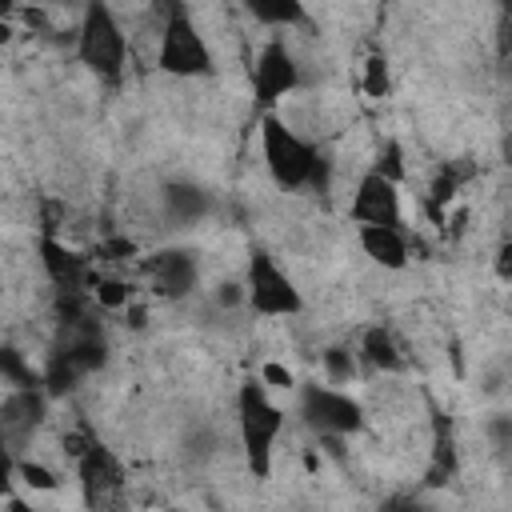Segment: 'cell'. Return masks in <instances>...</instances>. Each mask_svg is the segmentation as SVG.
Returning a JSON list of instances; mask_svg holds the SVG:
<instances>
[{
  "label": "cell",
  "instance_id": "cell-14",
  "mask_svg": "<svg viewBox=\"0 0 512 512\" xmlns=\"http://www.w3.org/2000/svg\"><path fill=\"white\" fill-rule=\"evenodd\" d=\"M360 248L372 264L380 268H404L408 264V240L404 228H388V224H360Z\"/></svg>",
  "mask_w": 512,
  "mask_h": 512
},
{
  "label": "cell",
  "instance_id": "cell-30",
  "mask_svg": "<svg viewBox=\"0 0 512 512\" xmlns=\"http://www.w3.org/2000/svg\"><path fill=\"white\" fill-rule=\"evenodd\" d=\"M0 8H4V0H0Z\"/></svg>",
  "mask_w": 512,
  "mask_h": 512
},
{
  "label": "cell",
  "instance_id": "cell-5",
  "mask_svg": "<svg viewBox=\"0 0 512 512\" xmlns=\"http://www.w3.org/2000/svg\"><path fill=\"white\" fill-rule=\"evenodd\" d=\"M244 300L256 316H296L304 308V296H300L296 280L264 248H252V256H248Z\"/></svg>",
  "mask_w": 512,
  "mask_h": 512
},
{
  "label": "cell",
  "instance_id": "cell-27",
  "mask_svg": "<svg viewBox=\"0 0 512 512\" xmlns=\"http://www.w3.org/2000/svg\"><path fill=\"white\" fill-rule=\"evenodd\" d=\"M12 476H16V452H8V448L0 444V488H8Z\"/></svg>",
  "mask_w": 512,
  "mask_h": 512
},
{
  "label": "cell",
  "instance_id": "cell-17",
  "mask_svg": "<svg viewBox=\"0 0 512 512\" xmlns=\"http://www.w3.org/2000/svg\"><path fill=\"white\" fill-rule=\"evenodd\" d=\"M456 472V440H452V424L444 416H436V444H432V468H428V484H444Z\"/></svg>",
  "mask_w": 512,
  "mask_h": 512
},
{
  "label": "cell",
  "instance_id": "cell-19",
  "mask_svg": "<svg viewBox=\"0 0 512 512\" xmlns=\"http://www.w3.org/2000/svg\"><path fill=\"white\" fill-rule=\"evenodd\" d=\"M464 176H468V168H460V164H444L440 172H436V180H432V188H428V208L440 216V208L456 196V188L464 184Z\"/></svg>",
  "mask_w": 512,
  "mask_h": 512
},
{
  "label": "cell",
  "instance_id": "cell-1",
  "mask_svg": "<svg viewBox=\"0 0 512 512\" xmlns=\"http://www.w3.org/2000/svg\"><path fill=\"white\" fill-rule=\"evenodd\" d=\"M260 148H264L268 176L284 192H296V188H320L324 192L328 188V160L272 112L260 116Z\"/></svg>",
  "mask_w": 512,
  "mask_h": 512
},
{
  "label": "cell",
  "instance_id": "cell-29",
  "mask_svg": "<svg viewBox=\"0 0 512 512\" xmlns=\"http://www.w3.org/2000/svg\"><path fill=\"white\" fill-rule=\"evenodd\" d=\"M508 256H512V248H508V244H500V252H496V264H500V280H508Z\"/></svg>",
  "mask_w": 512,
  "mask_h": 512
},
{
  "label": "cell",
  "instance_id": "cell-24",
  "mask_svg": "<svg viewBox=\"0 0 512 512\" xmlns=\"http://www.w3.org/2000/svg\"><path fill=\"white\" fill-rule=\"evenodd\" d=\"M364 88H368V96H388V60L384 56H368Z\"/></svg>",
  "mask_w": 512,
  "mask_h": 512
},
{
  "label": "cell",
  "instance_id": "cell-21",
  "mask_svg": "<svg viewBox=\"0 0 512 512\" xmlns=\"http://www.w3.org/2000/svg\"><path fill=\"white\" fill-rule=\"evenodd\" d=\"M376 172L380 176H388V180H404V148H400V140H388L384 148H380V160H376Z\"/></svg>",
  "mask_w": 512,
  "mask_h": 512
},
{
  "label": "cell",
  "instance_id": "cell-23",
  "mask_svg": "<svg viewBox=\"0 0 512 512\" xmlns=\"http://www.w3.org/2000/svg\"><path fill=\"white\" fill-rule=\"evenodd\" d=\"M16 476H20L28 488H40V492H52V488H56V476H52L44 464H32V460H16Z\"/></svg>",
  "mask_w": 512,
  "mask_h": 512
},
{
  "label": "cell",
  "instance_id": "cell-20",
  "mask_svg": "<svg viewBox=\"0 0 512 512\" xmlns=\"http://www.w3.org/2000/svg\"><path fill=\"white\" fill-rule=\"evenodd\" d=\"M324 372H328L332 384H352V376H356V356H352V348L328 344V348H324Z\"/></svg>",
  "mask_w": 512,
  "mask_h": 512
},
{
  "label": "cell",
  "instance_id": "cell-4",
  "mask_svg": "<svg viewBox=\"0 0 512 512\" xmlns=\"http://www.w3.org/2000/svg\"><path fill=\"white\" fill-rule=\"evenodd\" d=\"M156 64H160V72L184 76V80H192V76H212V72H216L212 48H208V40L200 36V28H196L192 12L184 8V0H172L168 16H164V24H160V52H156Z\"/></svg>",
  "mask_w": 512,
  "mask_h": 512
},
{
  "label": "cell",
  "instance_id": "cell-28",
  "mask_svg": "<svg viewBox=\"0 0 512 512\" xmlns=\"http://www.w3.org/2000/svg\"><path fill=\"white\" fill-rule=\"evenodd\" d=\"M264 376H268V380H276V384H292V376H288L280 364H268V368H264Z\"/></svg>",
  "mask_w": 512,
  "mask_h": 512
},
{
  "label": "cell",
  "instance_id": "cell-12",
  "mask_svg": "<svg viewBox=\"0 0 512 512\" xmlns=\"http://www.w3.org/2000/svg\"><path fill=\"white\" fill-rule=\"evenodd\" d=\"M300 84V68L288 52V44L272 40L260 48L256 56V68H252V88H256V100L260 104H276L280 96H288L292 88Z\"/></svg>",
  "mask_w": 512,
  "mask_h": 512
},
{
  "label": "cell",
  "instance_id": "cell-2",
  "mask_svg": "<svg viewBox=\"0 0 512 512\" xmlns=\"http://www.w3.org/2000/svg\"><path fill=\"white\" fill-rule=\"evenodd\" d=\"M236 428H240V448H244L248 472L256 480H268L272 448H276V436L284 432V412H280V404H272V396L260 380L240 384V392H236Z\"/></svg>",
  "mask_w": 512,
  "mask_h": 512
},
{
  "label": "cell",
  "instance_id": "cell-13",
  "mask_svg": "<svg viewBox=\"0 0 512 512\" xmlns=\"http://www.w3.org/2000/svg\"><path fill=\"white\" fill-rule=\"evenodd\" d=\"M160 212L172 228H192L212 212V192L196 180H172L160 192Z\"/></svg>",
  "mask_w": 512,
  "mask_h": 512
},
{
  "label": "cell",
  "instance_id": "cell-31",
  "mask_svg": "<svg viewBox=\"0 0 512 512\" xmlns=\"http://www.w3.org/2000/svg\"><path fill=\"white\" fill-rule=\"evenodd\" d=\"M388 4H396V0H388Z\"/></svg>",
  "mask_w": 512,
  "mask_h": 512
},
{
  "label": "cell",
  "instance_id": "cell-25",
  "mask_svg": "<svg viewBox=\"0 0 512 512\" xmlns=\"http://www.w3.org/2000/svg\"><path fill=\"white\" fill-rule=\"evenodd\" d=\"M244 300V284H236V280H228V284H220L216 288V304H224V308H232V304H240Z\"/></svg>",
  "mask_w": 512,
  "mask_h": 512
},
{
  "label": "cell",
  "instance_id": "cell-3",
  "mask_svg": "<svg viewBox=\"0 0 512 512\" xmlns=\"http://www.w3.org/2000/svg\"><path fill=\"white\" fill-rule=\"evenodd\" d=\"M76 56L92 76L120 80L124 60H128V40H124V28H120L108 0H88L84 4L80 28H76Z\"/></svg>",
  "mask_w": 512,
  "mask_h": 512
},
{
  "label": "cell",
  "instance_id": "cell-10",
  "mask_svg": "<svg viewBox=\"0 0 512 512\" xmlns=\"http://www.w3.org/2000/svg\"><path fill=\"white\" fill-rule=\"evenodd\" d=\"M352 220L356 224H388V228H400L404 216H400L396 180H388L376 168H368L360 176V184H356V196H352Z\"/></svg>",
  "mask_w": 512,
  "mask_h": 512
},
{
  "label": "cell",
  "instance_id": "cell-16",
  "mask_svg": "<svg viewBox=\"0 0 512 512\" xmlns=\"http://www.w3.org/2000/svg\"><path fill=\"white\" fill-rule=\"evenodd\" d=\"M244 12L268 28H300L308 20L304 0H240Z\"/></svg>",
  "mask_w": 512,
  "mask_h": 512
},
{
  "label": "cell",
  "instance_id": "cell-7",
  "mask_svg": "<svg viewBox=\"0 0 512 512\" xmlns=\"http://www.w3.org/2000/svg\"><path fill=\"white\" fill-rule=\"evenodd\" d=\"M76 476H80V496L88 508H112L124 500V464L100 440L84 444V452L76 456Z\"/></svg>",
  "mask_w": 512,
  "mask_h": 512
},
{
  "label": "cell",
  "instance_id": "cell-6",
  "mask_svg": "<svg viewBox=\"0 0 512 512\" xmlns=\"http://www.w3.org/2000/svg\"><path fill=\"white\" fill-rule=\"evenodd\" d=\"M300 416L312 432L320 436H356L364 428V408L360 400H352L348 392L332 388V384H304L300 388Z\"/></svg>",
  "mask_w": 512,
  "mask_h": 512
},
{
  "label": "cell",
  "instance_id": "cell-15",
  "mask_svg": "<svg viewBox=\"0 0 512 512\" xmlns=\"http://www.w3.org/2000/svg\"><path fill=\"white\" fill-rule=\"evenodd\" d=\"M360 356H364V364H372V368H380V372H400V368H404L400 344L392 340V332H388L384 324L364 328V336H360Z\"/></svg>",
  "mask_w": 512,
  "mask_h": 512
},
{
  "label": "cell",
  "instance_id": "cell-8",
  "mask_svg": "<svg viewBox=\"0 0 512 512\" xmlns=\"http://www.w3.org/2000/svg\"><path fill=\"white\" fill-rule=\"evenodd\" d=\"M144 276L156 296L164 300H184L200 284V260L192 248H160L144 260Z\"/></svg>",
  "mask_w": 512,
  "mask_h": 512
},
{
  "label": "cell",
  "instance_id": "cell-22",
  "mask_svg": "<svg viewBox=\"0 0 512 512\" xmlns=\"http://www.w3.org/2000/svg\"><path fill=\"white\" fill-rule=\"evenodd\" d=\"M128 284H120V280H96V292H92V300H96V308H128Z\"/></svg>",
  "mask_w": 512,
  "mask_h": 512
},
{
  "label": "cell",
  "instance_id": "cell-9",
  "mask_svg": "<svg viewBox=\"0 0 512 512\" xmlns=\"http://www.w3.org/2000/svg\"><path fill=\"white\" fill-rule=\"evenodd\" d=\"M44 408H48L44 388H12V396L0 404V444L8 452L28 448V440L44 424Z\"/></svg>",
  "mask_w": 512,
  "mask_h": 512
},
{
  "label": "cell",
  "instance_id": "cell-26",
  "mask_svg": "<svg viewBox=\"0 0 512 512\" xmlns=\"http://www.w3.org/2000/svg\"><path fill=\"white\" fill-rule=\"evenodd\" d=\"M492 440H496V452H508V444H512V424H508L504 416L492 420Z\"/></svg>",
  "mask_w": 512,
  "mask_h": 512
},
{
  "label": "cell",
  "instance_id": "cell-11",
  "mask_svg": "<svg viewBox=\"0 0 512 512\" xmlns=\"http://www.w3.org/2000/svg\"><path fill=\"white\" fill-rule=\"evenodd\" d=\"M40 264H44V276L52 280L56 292H88V288H96V276H92L88 256L76 252V248H68L52 232L40 236Z\"/></svg>",
  "mask_w": 512,
  "mask_h": 512
},
{
  "label": "cell",
  "instance_id": "cell-18",
  "mask_svg": "<svg viewBox=\"0 0 512 512\" xmlns=\"http://www.w3.org/2000/svg\"><path fill=\"white\" fill-rule=\"evenodd\" d=\"M0 380L12 384V388H44L40 372H36V368L24 360V352L12 348V344H0Z\"/></svg>",
  "mask_w": 512,
  "mask_h": 512
}]
</instances>
